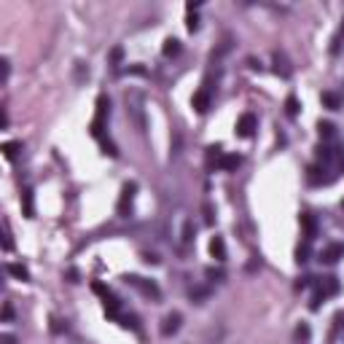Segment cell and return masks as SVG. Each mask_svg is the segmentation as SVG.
<instances>
[{"label": "cell", "mask_w": 344, "mask_h": 344, "mask_svg": "<svg viewBox=\"0 0 344 344\" xmlns=\"http://www.w3.org/2000/svg\"><path fill=\"white\" fill-rule=\"evenodd\" d=\"M108 116H110V102H108V97H97V116H94V121H92V135L94 137H100L102 140V127H105V121H108Z\"/></svg>", "instance_id": "cell-1"}, {"label": "cell", "mask_w": 344, "mask_h": 344, "mask_svg": "<svg viewBox=\"0 0 344 344\" xmlns=\"http://www.w3.org/2000/svg\"><path fill=\"white\" fill-rule=\"evenodd\" d=\"M127 282L132 285V288H137L140 293H146L148 299H159V296H161L159 285H156L154 280H146V277H137V274H132V277H127Z\"/></svg>", "instance_id": "cell-2"}, {"label": "cell", "mask_w": 344, "mask_h": 344, "mask_svg": "<svg viewBox=\"0 0 344 344\" xmlns=\"http://www.w3.org/2000/svg\"><path fill=\"white\" fill-rule=\"evenodd\" d=\"M127 105H129L127 110H132V116H135L137 127L142 129V127H146V116H142V94H140V92H129V94H127Z\"/></svg>", "instance_id": "cell-3"}, {"label": "cell", "mask_w": 344, "mask_h": 344, "mask_svg": "<svg viewBox=\"0 0 344 344\" xmlns=\"http://www.w3.org/2000/svg\"><path fill=\"white\" fill-rule=\"evenodd\" d=\"M339 258H344V242H331L320 250V261L323 264H336Z\"/></svg>", "instance_id": "cell-4"}, {"label": "cell", "mask_w": 344, "mask_h": 344, "mask_svg": "<svg viewBox=\"0 0 344 344\" xmlns=\"http://www.w3.org/2000/svg\"><path fill=\"white\" fill-rule=\"evenodd\" d=\"M135 191H137V183H124L121 199H119V215H127V213H129L132 199H135Z\"/></svg>", "instance_id": "cell-5"}, {"label": "cell", "mask_w": 344, "mask_h": 344, "mask_svg": "<svg viewBox=\"0 0 344 344\" xmlns=\"http://www.w3.org/2000/svg\"><path fill=\"white\" fill-rule=\"evenodd\" d=\"M255 127H258V121H255L253 113H242L240 121H237V135H240V137H250L255 132Z\"/></svg>", "instance_id": "cell-6"}, {"label": "cell", "mask_w": 344, "mask_h": 344, "mask_svg": "<svg viewBox=\"0 0 344 344\" xmlns=\"http://www.w3.org/2000/svg\"><path fill=\"white\" fill-rule=\"evenodd\" d=\"M314 285H318V296H320V299L339 293V280H336V277H331V274H328V277H320Z\"/></svg>", "instance_id": "cell-7"}, {"label": "cell", "mask_w": 344, "mask_h": 344, "mask_svg": "<svg viewBox=\"0 0 344 344\" xmlns=\"http://www.w3.org/2000/svg\"><path fill=\"white\" fill-rule=\"evenodd\" d=\"M180 323H183V318H180V312H169L164 320H161V336H172V333L180 331Z\"/></svg>", "instance_id": "cell-8"}, {"label": "cell", "mask_w": 344, "mask_h": 344, "mask_svg": "<svg viewBox=\"0 0 344 344\" xmlns=\"http://www.w3.org/2000/svg\"><path fill=\"white\" fill-rule=\"evenodd\" d=\"M326 169H320V167H309L307 169V180L312 186H323V183H331V175H323Z\"/></svg>", "instance_id": "cell-9"}, {"label": "cell", "mask_w": 344, "mask_h": 344, "mask_svg": "<svg viewBox=\"0 0 344 344\" xmlns=\"http://www.w3.org/2000/svg\"><path fill=\"white\" fill-rule=\"evenodd\" d=\"M210 253H213L215 261H226V242H223V237H213V242H210Z\"/></svg>", "instance_id": "cell-10"}, {"label": "cell", "mask_w": 344, "mask_h": 344, "mask_svg": "<svg viewBox=\"0 0 344 344\" xmlns=\"http://www.w3.org/2000/svg\"><path fill=\"white\" fill-rule=\"evenodd\" d=\"M272 60H274V70L280 73L282 78H288V75H291V65H288V60H285V54L274 51V54H272Z\"/></svg>", "instance_id": "cell-11"}, {"label": "cell", "mask_w": 344, "mask_h": 344, "mask_svg": "<svg viewBox=\"0 0 344 344\" xmlns=\"http://www.w3.org/2000/svg\"><path fill=\"white\" fill-rule=\"evenodd\" d=\"M194 108H196V113H207V108H210V92L207 89H199L194 94Z\"/></svg>", "instance_id": "cell-12"}, {"label": "cell", "mask_w": 344, "mask_h": 344, "mask_svg": "<svg viewBox=\"0 0 344 344\" xmlns=\"http://www.w3.org/2000/svg\"><path fill=\"white\" fill-rule=\"evenodd\" d=\"M6 272L11 274V277H16V280H22V282L30 280V272H27L22 264H14V261H11V264H6Z\"/></svg>", "instance_id": "cell-13"}, {"label": "cell", "mask_w": 344, "mask_h": 344, "mask_svg": "<svg viewBox=\"0 0 344 344\" xmlns=\"http://www.w3.org/2000/svg\"><path fill=\"white\" fill-rule=\"evenodd\" d=\"M301 226H304V232H307V240H312V237H318V221L309 215V213H304L301 215Z\"/></svg>", "instance_id": "cell-14"}, {"label": "cell", "mask_w": 344, "mask_h": 344, "mask_svg": "<svg viewBox=\"0 0 344 344\" xmlns=\"http://www.w3.org/2000/svg\"><path fill=\"white\" fill-rule=\"evenodd\" d=\"M323 105H326L328 110H339L341 108V97L336 92H323Z\"/></svg>", "instance_id": "cell-15"}, {"label": "cell", "mask_w": 344, "mask_h": 344, "mask_svg": "<svg viewBox=\"0 0 344 344\" xmlns=\"http://www.w3.org/2000/svg\"><path fill=\"white\" fill-rule=\"evenodd\" d=\"M161 51H164V56H178L180 54V41H178V38H167Z\"/></svg>", "instance_id": "cell-16"}, {"label": "cell", "mask_w": 344, "mask_h": 344, "mask_svg": "<svg viewBox=\"0 0 344 344\" xmlns=\"http://www.w3.org/2000/svg\"><path fill=\"white\" fill-rule=\"evenodd\" d=\"M221 159H223V154H221V148H218V146L207 148V167H213V164L221 167Z\"/></svg>", "instance_id": "cell-17"}, {"label": "cell", "mask_w": 344, "mask_h": 344, "mask_svg": "<svg viewBox=\"0 0 344 344\" xmlns=\"http://www.w3.org/2000/svg\"><path fill=\"white\" fill-rule=\"evenodd\" d=\"M240 156H234V154H228V156H223L221 159V169H226V172H232V169H237V167H240Z\"/></svg>", "instance_id": "cell-18"}, {"label": "cell", "mask_w": 344, "mask_h": 344, "mask_svg": "<svg viewBox=\"0 0 344 344\" xmlns=\"http://www.w3.org/2000/svg\"><path fill=\"white\" fill-rule=\"evenodd\" d=\"M285 113H288L291 119H296V116H299V100H296L293 94H291L288 100H285Z\"/></svg>", "instance_id": "cell-19"}, {"label": "cell", "mask_w": 344, "mask_h": 344, "mask_svg": "<svg viewBox=\"0 0 344 344\" xmlns=\"http://www.w3.org/2000/svg\"><path fill=\"white\" fill-rule=\"evenodd\" d=\"M19 151H22V142H6V146H3L6 159H16V156H19Z\"/></svg>", "instance_id": "cell-20"}, {"label": "cell", "mask_w": 344, "mask_h": 344, "mask_svg": "<svg viewBox=\"0 0 344 344\" xmlns=\"http://www.w3.org/2000/svg\"><path fill=\"white\" fill-rule=\"evenodd\" d=\"M186 27H188L191 33H196V30H199V16L194 14V3L188 6V24H186Z\"/></svg>", "instance_id": "cell-21"}, {"label": "cell", "mask_w": 344, "mask_h": 344, "mask_svg": "<svg viewBox=\"0 0 344 344\" xmlns=\"http://www.w3.org/2000/svg\"><path fill=\"white\" fill-rule=\"evenodd\" d=\"M333 135H336V129H333V124L323 121V124H320V137H323V140H333Z\"/></svg>", "instance_id": "cell-22"}, {"label": "cell", "mask_w": 344, "mask_h": 344, "mask_svg": "<svg viewBox=\"0 0 344 344\" xmlns=\"http://www.w3.org/2000/svg\"><path fill=\"white\" fill-rule=\"evenodd\" d=\"M33 213H35V210H33V191L27 188V191H24V215L33 218Z\"/></svg>", "instance_id": "cell-23"}, {"label": "cell", "mask_w": 344, "mask_h": 344, "mask_svg": "<svg viewBox=\"0 0 344 344\" xmlns=\"http://www.w3.org/2000/svg\"><path fill=\"white\" fill-rule=\"evenodd\" d=\"M307 255H309V242H304V245H299V250H296V261L304 264V261H307Z\"/></svg>", "instance_id": "cell-24"}, {"label": "cell", "mask_w": 344, "mask_h": 344, "mask_svg": "<svg viewBox=\"0 0 344 344\" xmlns=\"http://www.w3.org/2000/svg\"><path fill=\"white\" fill-rule=\"evenodd\" d=\"M92 291H94V293H100L105 301H108L110 296H113V293H110V291H108V288H105V285H102V282H94V285H92Z\"/></svg>", "instance_id": "cell-25"}, {"label": "cell", "mask_w": 344, "mask_h": 344, "mask_svg": "<svg viewBox=\"0 0 344 344\" xmlns=\"http://www.w3.org/2000/svg\"><path fill=\"white\" fill-rule=\"evenodd\" d=\"M14 320V307H11V301H6L3 304V323H11Z\"/></svg>", "instance_id": "cell-26"}, {"label": "cell", "mask_w": 344, "mask_h": 344, "mask_svg": "<svg viewBox=\"0 0 344 344\" xmlns=\"http://www.w3.org/2000/svg\"><path fill=\"white\" fill-rule=\"evenodd\" d=\"M205 274L210 277V280H223V272H221V269H213V266H210V269H207Z\"/></svg>", "instance_id": "cell-27"}, {"label": "cell", "mask_w": 344, "mask_h": 344, "mask_svg": "<svg viewBox=\"0 0 344 344\" xmlns=\"http://www.w3.org/2000/svg\"><path fill=\"white\" fill-rule=\"evenodd\" d=\"M11 228H8V223H6V240H3V247H6V250H11Z\"/></svg>", "instance_id": "cell-28"}, {"label": "cell", "mask_w": 344, "mask_h": 344, "mask_svg": "<svg viewBox=\"0 0 344 344\" xmlns=\"http://www.w3.org/2000/svg\"><path fill=\"white\" fill-rule=\"evenodd\" d=\"M309 336V328L307 326H299V328H296V339H307Z\"/></svg>", "instance_id": "cell-29"}, {"label": "cell", "mask_w": 344, "mask_h": 344, "mask_svg": "<svg viewBox=\"0 0 344 344\" xmlns=\"http://www.w3.org/2000/svg\"><path fill=\"white\" fill-rule=\"evenodd\" d=\"M191 228H194L191 223H186V226H183V245H188V242H191Z\"/></svg>", "instance_id": "cell-30"}, {"label": "cell", "mask_w": 344, "mask_h": 344, "mask_svg": "<svg viewBox=\"0 0 344 344\" xmlns=\"http://www.w3.org/2000/svg\"><path fill=\"white\" fill-rule=\"evenodd\" d=\"M0 65H3V81H8V73H11V62H8V60H3Z\"/></svg>", "instance_id": "cell-31"}, {"label": "cell", "mask_w": 344, "mask_h": 344, "mask_svg": "<svg viewBox=\"0 0 344 344\" xmlns=\"http://www.w3.org/2000/svg\"><path fill=\"white\" fill-rule=\"evenodd\" d=\"M333 323H336V328H344V312H339L336 318H333Z\"/></svg>", "instance_id": "cell-32"}, {"label": "cell", "mask_w": 344, "mask_h": 344, "mask_svg": "<svg viewBox=\"0 0 344 344\" xmlns=\"http://www.w3.org/2000/svg\"><path fill=\"white\" fill-rule=\"evenodd\" d=\"M3 344H16V339L11 336V333H6V336H3Z\"/></svg>", "instance_id": "cell-33"}, {"label": "cell", "mask_w": 344, "mask_h": 344, "mask_svg": "<svg viewBox=\"0 0 344 344\" xmlns=\"http://www.w3.org/2000/svg\"><path fill=\"white\" fill-rule=\"evenodd\" d=\"M341 35H344V24H341Z\"/></svg>", "instance_id": "cell-34"}, {"label": "cell", "mask_w": 344, "mask_h": 344, "mask_svg": "<svg viewBox=\"0 0 344 344\" xmlns=\"http://www.w3.org/2000/svg\"><path fill=\"white\" fill-rule=\"evenodd\" d=\"M341 210H344V202H341Z\"/></svg>", "instance_id": "cell-35"}]
</instances>
